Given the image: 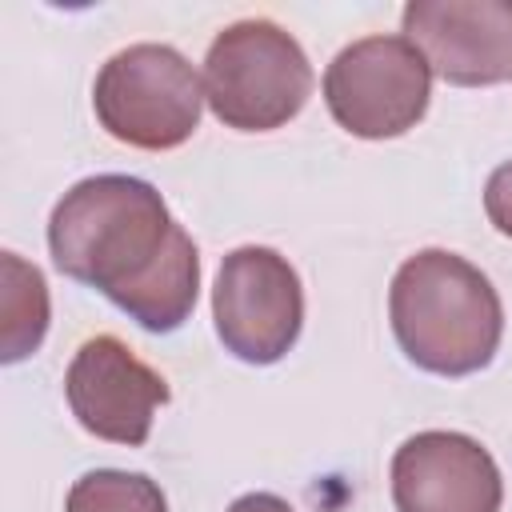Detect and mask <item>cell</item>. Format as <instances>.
<instances>
[{"mask_svg":"<svg viewBox=\"0 0 512 512\" xmlns=\"http://www.w3.org/2000/svg\"><path fill=\"white\" fill-rule=\"evenodd\" d=\"M204 80L168 44L120 48L92 84L100 128L132 148L164 152L200 128Z\"/></svg>","mask_w":512,"mask_h":512,"instance_id":"4","label":"cell"},{"mask_svg":"<svg viewBox=\"0 0 512 512\" xmlns=\"http://www.w3.org/2000/svg\"><path fill=\"white\" fill-rule=\"evenodd\" d=\"M484 212L500 236L512 240V160H504L484 184Z\"/></svg>","mask_w":512,"mask_h":512,"instance_id":"12","label":"cell"},{"mask_svg":"<svg viewBox=\"0 0 512 512\" xmlns=\"http://www.w3.org/2000/svg\"><path fill=\"white\" fill-rule=\"evenodd\" d=\"M0 360L16 364L32 356L48 332V284L36 264L16 252L0 256Z\"/></svg>","mask_w":512,"mask_h":512,"instance_id":"10","label":"cell"},{"mask_svg":"<svg viewBox=\"0 0 512 512\" xmlns=\"http://www.w3.org/2000/svg\"><path fill=\"white\" fill-rule=\"evenodd\" d=\"M432 96V68L408 36H364L324 72L332 120L360 140H392L416 128Z\"/></svg>","mask_w":512,"mask_h":512,"instance_id":"5","label":"cell"},{"mask_svg":"<svg viewBox=\"0 0 512 512\" xmlns=\"http://www.w3.org/2000/svg\"><path fill=\"white\" fill-rule=\"evenodd\" d=\"M388 316L404 356L436 376L480 372L504 336L492 280L448 248H424L396 268Z\"/></svg>","mask_w":512,"mask_h":512,"instance_id":"2","label":"cell"},{"mask_svg":"<svg viewBox=\"0 0 512 512\" xmlns=\"http://www.w3.org/2000/svg\"><path fill=\"white\" fill-rule=\"evenodd\" d=\"M204 100L224 128L272 132L312 96V64L272 20L228 24L204 56Z\"/></svg>","mask_w":512,"mask_h":512,"instance_id":"3","label":"cell"},{"mask_svg":"<svg viewBox=\"0 0 512 512\" xmlns=\"http://www.w3.org/2000/svg\"><path fill=\"white\" fill-rule=\"evenodd\" d=\"M396 512H500L504 480L492 452L464 432H416L392 456Z\"/></svg>","mask_w":512,"mask_h":512,"instance_id":"9","label":"cell"},{"mask_svg":"<svg viewBox=\"0 0 512 512\" xmlns=\"http://www.w3.org/2000/svg\"><path fill=\"white\" fill-rule=\"evenodd\" d=\"M212 320L220 344L236 360L276 364L304 324V288L288 256L264 244L228 252L212 288Z\"/></svg>","mask_w":512,"mask_h":512,"instance_id":"6","label":"cell"},{"mask_svg":"<svg viewBox=\"0 0 512 512\" xmlns=\"http://www.w3.org/2000/svg\"><path fill=\"white\" fill-rule=\"evenodd\" d=\"M404 36L448 84L488 88L512 76V0H412Z\"/></svg>","mask_w":512,"mask_h":512,"instance_id":"8","label":"cell"},{"mask_svg":"<svg viewBox=\"0 0 512 512\" xmlns=\"http://www.w3.org/2000/svg\"><path fill=\"white\" fill-rule=\"evenodd\" d=\"M64 396L84 432L108 444L140 448L152 432L156 408L168 400V384L120 336L104 332L76 348L64 372Z\"/></svg>","mask_w":512,"mask_h":512,"instance_id":"7","label":"cell"},{"mask_svg":"<svg viewBox=\"0 0 512 512\" xmlns=\"http://www.w3.org/2000/svg\"><path fill=\"white\" fill-rule=\"evenodd\" d=\"M48 248L64 276L100 288L148 332H172L196 308L200 252L140 176L104 172L72 184L52 208Z\"/></svg>","mask_w":512,"mask_h":512,"instance_id":"1","label":"cell"},{"mask_svg":"<svg viewBox=\"0 0 512 512\" xmlns=\"http://www.w3.org/2000/svg\"><path fill=\"white\" fill-rule=\"evenodd\" d=\"M228 512H296V508H292L288 500L272 496V492H248V496L232 500V504H228Z\"/></svg>","mask_w":512,"mask_h":512,"instance_id":"13","label":"cell"},{"mask_svg":"<svg viewBox=\"0 0 512 512\" xmlns=\"http://www.w3.org/2000/svg\"><path fill=\"white\" fill-rule=\"evenodd\" d=\"M64 512H168V500L144 472L96 468L72 484Z\"/></svg>","mask_w":512,"mask_h":512,"instance_id":"11","label":"cell"}]
</instances>
